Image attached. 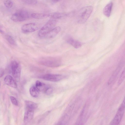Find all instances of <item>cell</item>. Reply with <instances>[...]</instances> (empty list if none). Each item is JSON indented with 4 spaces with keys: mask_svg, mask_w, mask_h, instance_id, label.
I'll return each mask as SVG.
<instances>
[{
    "mask_svg": "<svg viewBox=\"0 0 125 125\" xmlns=\"http://www.w3.org/2000/svg\"><path fill=\"white\" fill-rule=\"evenodd\" d=\"M38 61L42 65L50 67H58L62 63L61 59L58 57H44L40 58Z\"/></svg>",
    "mask_w": 125,
    "mask_h": 125,
    "instance_id": "6da1fadb",
    "label": "cell"
},
{
    "mask_svg": "<svg viewBox=\"0 0 125 125\" xmlns=\"http://www.w3.org/2000/svg\"><path fill=\"white\" fill-rule=\"evenodd\" d=\"M92 6H88L81 8L78 13V22L80 23H85L88 19L93 10Z\"/></svg>",
    "mask_w": 125,
    "mask_h": 125,
    "instance_id": "7a4b0ae2",
    "label": "cell"
},
{
    "mask_svg": "<svg viewBox=\"0 0 125 125\" xmlns=\"http://www.w3.org/2000/svg\"><path fill=\"white\" fill-rule=\"evenodd\" d=\"M125 105V100L124 99L119 107L114 118L110 123V125H117L120 123L124 113Z\"/></svg>",
    "mask_w": 125,
    "mask_h": 125,
    "instance_id": "3957f363",
    "label": "cell"
},
{
    "mask_svg": "<svg viewBox=\"0 0 125 125\" xmlns=\"http://www.w3.org/2000/svg\"><path fill=\"white\" fill-rule=\"evenodd\" d=\"M56 23V21L53 19L50 20L48 21L39 31L38 33L39 36L44 37L54 28Z\"/></svg>",
    "mask_w": 125,
    "mask_h": 125,
    "instance_id": "277c9868",
    "label": "cell"
},
{
    "mask_svg": "<svg viewBox=\"0 0 125 125\" xmlns=\"http://www.w3.org/2000/svg\"><path fill=\"white\" fill-rule=\"evenodd\" d=\"M11 67L12 75L17 82H19L20 80L21 68L20 64L15 61H12L11 64Z\"/></svg>",
    "mask_w": 125,
    "mask_h": 125,
    "instance_id": "5b68a950",
    "label": "cell"
},
{
    "mask_svg": "<svg viewBox=\"0 0 125 125\" xmlns=\"http://www.w3.org/2000/svg\"><path fill=\"white\" fill-rule=\"evenodd\" d=\"M29 17L28 12L25 10H21L13 14L11 17V19L15 22H21L26 20Z\"/></svg>",
    "mask_w": 125,
    "mask_h": 125,
    "instance_id": "8992f818",
    "label": "cell"
},
{
    "mask_svg": "<svg viewBox=\"0 0 125 125\" xmlns=\"http://www.w3.org/2000/svg\"><path fill=\"white\" fill-rule=\"evenodd\" d=\"M39 28L38 25L35 23H32L23 25L21 28L22 31L24 33H28L34 32Z\"/></svg>",
    "mask_w": 125,
    "mask_h": 125,
    "instance_id": "52a82bcc",
    "label": "cell"
},
{
    "mask_svg": "<svg viewBox=\"0 0 125 125\" xmlns=\"http://www.w3.org/2000/svg\"><path fill=\"white\" fill-rule=\"evenodd\" d=\"M63 78V76L62 75L56 74H48L42 77V78L45 80L54 82L59 81Z\"/></svg>",
    "mask_w": 125,
    "mask_h": 125,
    "instance_id": "ba28073f",
    "label": "cell"
},
{
    "mask_svg": "<svg viewBox=\"0 0 125 125\" xmlns=\"http://www.w3.org/2000/svg\"><path fill=\"white\" fill-rule=\"evenodd\" d=\"M4 81L7 85L14 88H16L17 85L16 81L11 75H7L5 77Z\"/></svg>",
    "mask_w": 125,
    "mask_h": 125,
    "instance_id": "9c48e42d",
    "label": "cell"
},
{
    "mask_svg": "<svg viewBox=\"0 0 125 125\" xmlns=\"http://www.w3.org/2000/svg\"><path fill=\"white\" fill-rule=\"evenodd\" d=\"M34 111L25 109L24 118V122L25 124L29 123L32 119L34 115Z\"/></svg>",
    "mask_w": 125,
    "mask_h": 125,
    "instance_id": "30bf717a",
    "label": "cell"
},
{
    "mask_svg": "<svg viewBox=\"0 0 125 125\" xmlns=\"http://www.w3.org/2000/svg\"><path fill=\"white\" fill-rule=\"evenodd\" d=\"M61 28L58 26L53 28L44 37L46 38H52L55 36L61 31Z\"/></svg>",
    "mask_w": 125,
    "mask_h": 125,
    "instance_id": "8fae6325",
    "label": "cell"
},
{
    "mask_svg": "<svg viewBox=\"0 0 125 125\" xmlns=\"http://www.w3.org/2000/svg\"><path fill=\"white\" fill-rule=\"evenodd\" d=\"M87 107L86 104L84 106L77 119V124H82L83 123L87 113Z\"/></svg>",
    "mask_w": 125,
    "mask_h": 125,
    "instance_id": "7c38bea8",
    "label": "cell"
},
{
    "mask_svg": "<svg viewBox=\"0 0 125 125\" xmlns=\"http://www.w3.org/2000/svg\"><path fill=\"white\" fill-rule=\"evenodd\" d=\"M66 41L67 43L76 48H79L82 45L81 42L71 37L68 38L66 39Z\"/></svg>",
    "mask_w": 125,
    "mask_h": 125,
    "instance_id": "4fadbf2b",
    "label": "cell"
},
{
    "mask_svg": "<svg viewBox=\"0 0 125 125\" xmlns=\"http://www.w3.org/2000/svg\"><path fill=\"white\" fill-rule=\"evenodd\" d=\"M113 5L112 2H110L107 4L103 9V13L107 17H109L111 15Z\"/></svg>",
    "mask_w": 125,
    "mask_h": 125,
    "instance_id": "5bb4252c",
    "label": "cell"
},
{
    "mask_svg": "<svg viewBox=\"0 0 125 125\" xmlns=\"http://www.w3.org/2000/svg\"><path fill=\"white\" fill-rule=\"evenodd\" d=\"M122 65V64H120L114 72L108 82V84H110L116 78L121 69Z\"/></svg>",
    "mask_w": 125,
    "mask_h": 125,
    "instance_id": "9a60e30c",
    "label": "cell"
},
{
    "mask_svg": "<svg viewBox=\"0 0 125 125\" xmlns=\"http://www.w3.org/2000/svg\"><path fill=\"white\" fill-rule=\"evenodd\" d=\"M35 85L39 91L42 92L44 93L49 86L38 80L36 82Z\"/></svg>",
    "mask_w": 125,
    "mask_h": 125,
    "instance_id": "2e32d148",
    "label": "cell"
},
{
    "mask_svg": "<svg viewBox=\"0 0 125 125\" xmlns=\"http://www.w3.org/2000/svg\"><path fill=\"white\" fill-rule=\"evenodd\" d=\"M25 109L34 111L38 107L36 103L29 101H26L25 102Z\"/></svg>",
    "mask_w": 125,
    "mask_h": 125,
    "instance_id": "e0dca14e",
    "label": "cell"
},
{
    "mask_svg": "<svg viewBox=\"0 0 125 125\" xmlns=\"http://www.w3.org/2000/svg\"><path fill=\"white\" fill-rule=\"evenodd\" d=\"M39 91L35 85L32 86L30 89V92L31 95L34 97L36 98L39 95Z\"/></svg>",
    "mask_w": 125,
    "mask_h": 125,
    "instance_id": "ac0fdd59",
    "label": "cell"
},
{
    "mask_svg": "<svg viewBox=\"0 0 125 125\" xmlns=\"http://www.w3.org/2000/svg\"><path fill=\"white\" fill-rule=\"evenodd\" d=\"M31 17L36 19H42L48 17V14L44 13H34L31 14Z\"/></svg>",
    "mask_w": 125,
    "mask_h": 125,
    "instance_id": "d6986e66",
    "label": "cell"
},
{
    "mask_svg": "<svg viewBox=\"0 0 125 125\" xmlns=\"http://www.w3.org/2000/svg\"><path fill=\"white\" fill-rule=\"evenodd\" d=\"M65 15L64 14L58 12H52L48 14V17L53 19H59Z\"/></svg>",
    "mask_w": 125,
    "mask_h": 125,
    "instance_id": "ffe728a7",
    "label": "cell"
},
{
    "mask_svg": "<svg viewBox=\"0 0 125 125\" xmlns=\"http://www.w3.org/2000/svg\"><path fill=\"white\" fill-rule=\"evenodd\" d=\"M125 77V69L122 72L118 82V85H120L124 80Z\"/></svg>",
    "mask_w": 125,
    "mask_h": 125,
    "instance_id": "44dd1931",
    "label": "cell"
},
{
    "mask_svg": "<svg viewBox=\"0 0 125 125\" xmlns=\"http://www.w3.org/2000/svg\"><path fill=\"white\" fill-rule=\"evenodd\" d=\"M4 3L5 6L9 8H11L13 5V2L11 0H5Z\"/></svg>",
    "mask_w": 125,
    "mask_h": 125,
    "instance_id": "7402d4cb",
    "label": "cell"
},
{
    "mask_svg": "<svg viewBox=\"0 0 125 125\" xmlns=\"http://www.w3.org/2000/svg\"><path fill=\"white\" fill-rule=\"evenodd\" d=\"M7 40L10 44L15 45L16 44L15 42L13 37L10 35H7L6 37Z\"/></svg>",
    "mask_w": 125,
    "mask_h": 125,
    "instance_id": "603a6c76",
    "label": "cell"
},
{
    "mask_svg": "<svg viewBox=\"0 0 125 125\" xmlns=\"http://www.w3.org/2000/svg\"><path fill=\"white\" fill-rule=\"evenodd\" d=\"M24 3L29 4H35L37 2V0H21Z\"/></svg>",
    "mask_w": 125,
    "mask_h": 125,
    "instance_id": "cb8c5ba5",
    "label": "cell"
},
{
    "mask_svg": "<svg viewBox=\"0 0 125 125\" xmlns=\"http://www.w3.org/2000/svg\"><path fill=\"white\" fill-rule=\"evenodd\" d=\"M10 99L12 104L15 106H17L18 103L16 98L14 97L11 96L10 97Z\"/></svg>",
    "mask_w": 125,
    "mask_h": 125,
    "instance_id": "d4e9b609",
    "label": "cell"
},
{
    "mask_svg": "<svg viewBox=\"0 0 125 125\" xmlns=\"http://www.w3.org/2000/svg\"><path fill=\"white\" fill-rule=\"evenodd\" d=\"M53 91L52 88L50 86H49L45 91L44 93L46 94L49 95L52 93Z\"/></svg>",
    "mask_w": 125,
    "mask_h": 125,
    "instance_id": "484cf974",
    "label": "cell"
},
{
    "mask_svg": "<svg viewBox=\"0 0 125 125\" xmlns=\"http://www.w3.org/2000/svg\"><path fill=\"white\" fill-rule=\"evenodd\" d=\"M60 0H51V1L52 3H54L58 2Z\"/></svg>",
    "mask_w": 125,
    "mask_h": 125,
    "instance_id": "4316f807",
    "label": "cell"
}]
</instances>
